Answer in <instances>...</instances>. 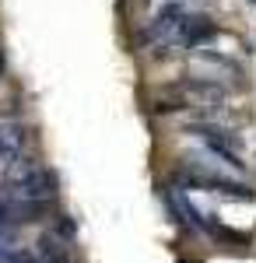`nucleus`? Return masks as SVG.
<instances>
[{
	"label": "nucleus",
	"instance_id": "nucleus-1",
	"mask_svg": "<svg viewBox=\"0 0 256 263\" xmlns=\"http://www.w3.org/2000/svg\"><path fill=\"white\" fill-rule=\"evenodd\" d=\"M190 134L200 137V141L207 144L225 165H232V168H242V165H246V162H242V155H239L242 144H239V137L232 134V130H221V126H211V123H193Z\"/></svg>",
	"mask_w": 256,
	"mask_h": 263
},
{
	"label": "nucleus",
	"instance_id": "nucleus-2",
	"mask_svg": "<svg viewBox=\"0 0 256 263\" xmlns=\"http://www.w3.org/2000/svg\"><path fill=\"white\" fill-rule=\"evenodd\" d=\"M190 21H193L190 11H182L179 4H165L155 18H151V35L161 39L165 46H182L186 42V32H190Z\"/></svg>",
	"mask_w": 256,
	"mask_h": 263
},
{
	"label": "nucleus",
	"instance_id": "nucleus-9",
	"mask_svg": "<svg viewBox=\"0 0 256 263\" xmlns=\"http://www.w3.org/2000/svg\"><path fill=\"white\" fill-rule=\"evenodd\" d=\"M182 263H190V260H182Z\"/></svg>",
	"mask_w": 256,
	"mask_h": 263
},
{
	"label": "nucleus",
	"instance_id": "nucleus-3",
	"mask_svg": "<svg viewBox=\"0 0 256 263\" xmlns=\"http://www.w3.org/2000/svg\"><path fill=\"white\" fill-rule=\"evenodd\" d=\"M179 179L190 190H211V193H225V197H235V200H256V190L242 186V182H228L214 172H204V168H182Z\"/></svg>",
	"mask_w": 256,
	"mask_h": 263
},
{
	"label": "nucleus",
	"instance_id": "nucleus-6",
	"mask_svg": "<svg viewBox=\"0 0 256 263\" xmlns=\"http://www.w3.org/2000/svg\"><path fill=\"white\" fill-rule=\"evenodd\" d=\"M57 232H60V239H74V221H70V218H60Z\"/></svg>",
	"mask_w": 256,
	"mask_h": 263
},
{
	"label": "nucleus",
	"instance_id": "nucleus-5",
	"mask_svg": "<svg viewBox=\"0 0 256 263\" xmlns=\"http://www.w3.org/2000/svg\"><path fill=\"white\" fill-rule=\"evenodd\" d=\"M21 144H25V130L18 123H0V162L18 158Z\"/></svg>",
	"mask_w": 256,
	"mask_h": 263
},
{
	"label": "nucleus",
	"instance_id": "nucleus-4",
	"mask_svg": "<svg viewBox=\"0 0 256 263\" xmlns=\"http://www.w3.org/2000/svg\"><path fill=\"white\" fill-rule=\"evenodd\" d=\"M14 193L18 200H49L57 193V172L46 165H28L14 179Z\"/></svg>",
	"mask_w": 256,
	"mask_h": 263
},
{
	"label": "nucleus",
	"instance_id": "nucleus-8",
	"mask_svg": "<svg viewBox=\"0 0 256 263\" xmlns=\"http://www.w3.org/2000/svg\"><path fill=\"white\" fill-rule=\"evenodd\" d=\"M249 4H256V0H249Z\"/></svg>",
	"mask_w": 256,
	"mask_h": 263
},
{
	"label": "nucleus",
	"instance_id": "nucleus-7",
	"mask_svg": "<svg viewBox=\"0 0 256 263\" xmlns=\"http://www.w3.org/2000/svg\"><path fill=\"white\" fill-rule=\"evenodd\" d=\"M46 263H70V256L60 249V253H53V256H46Z\"/></svg>",
	"mask_w": 256,
	"mask_h": 263
}]
</instances>
